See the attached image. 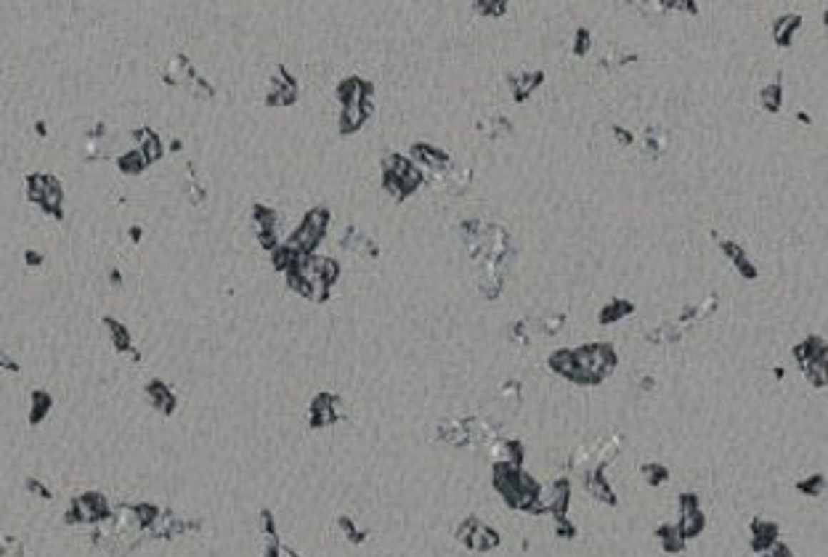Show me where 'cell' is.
<instances>
[{
	"label": "cell",
	"instance_id": "25",
	"mask_svg": "<svg viewBox=\"0 0 828 557\" xmlns=\"http://www.w3.org/2000/svg\"><path fill=\"white\" fill-rule=\"evenodd\" d=\"M141 141H144V157L157 159L159 157V141H157V136H151V133H144V136H141Z\"/></svg>",
	"mask_w": 828,
	"mask_h": 557
},
{
	"label": "cell",
	"instance_id": "11",
	"mask_svg": "<svg viewBox=\"0 0 828 557\" xmlns=\"http://www.w3.org/2000/svg\"><path fill=\"white\" fill-rule=\"evenodd\" d=\"M584 486H587V491L592 493L595 499L605 501V504H616V496L611 493L608 483L603 481V473H600V470H587V473H584Z\"/></svg>",
	"mask_w": 828,
	"mask_h": 557
},
{
	"label": "cell",
	"instance_id": "28",
	"mask_svg": "<svg viewBox=\"0 0 828 557\" xmlns=\"http://www.w3.org/2000/svg\"><path fill=\"white\" fill-rule=\"evenodd\" d=\"M340 528L345 531V533H348V538H351V541H361L364 538V533L359 528H356L354 523H351V520L348 518H340Z\"/></svg>",
	"mask_w": 828,
	"mask_h": 557
},
{
	"label": "cell",
	"instance_id": "8",
	"mask_svg": "<svg viewBox=\"0 0 828 557\" xmlns=\"http://www.w3.org/2000/svg\"><path fill=\"white\" fill-rule=\"evenodd\" d=\"M340 419V401L329 393H321L316 401H314V408H311V425L314 427H326Z\"/></svg>",
	"mask_w": 828,
	"mask_h": 557
},
{
	"label": "cell",
	"instance_id": "7",
	"mask_svg": "<svg viewBox=\"0 0 828 557\" xmlns=\"http://www.w3.org/2000/svg\"><path fill=\"white\" fill-rule=\"evenodd\" d=\"M29 196L35 199V202H40L46 210H54V213H59V202H61V189H59V184L54 181V178H46V176H35L32 181H29Z\"/></svg>",
	"mask_w": 828,
	"mask_h": 557
},
{
	"label": "cell",
	"instance_id": "6",
	"mask_svg": "<svg viewBox=\"0 0 828 557\" xmlns=\"http://www.w3.org/2000/svg\"><path fill=\"white\" fill-rule=\"evenodd\" d=\"M682 538H693L701 533L704 528V515H701V507H698L696 496H682L679 499V523H677Z\"/></svg>",
	"mask_w": 828,
	"mask_h": 557
},
{
	"label": "cell",
	"instance_id": "12",
	"mask_svg": "<svg viewBox=\"0 0 828 557\" xmlns=\"http://www.w3.org/2000/svg\"><path fill=\"white\" fill-rule=\"evenodd\" d=\"M340 244H343L345 250H351V252H359V255H369V258H377V247L372 244V239H366V236H364V234H359L356 229H348Z\"/></svg>",
	"mask_w": 828,
	"mask_h": 557
},
{
	"label": "cell",
	"instance_id": "29",
	"mask_svg": "<svg viewBox=\"0 0 828 557\" xmlns=\"http://www.w3.org/2000/svg\"><path fill=\"white\" fill-rule=\"evenodd\" d=\"M478 6V11H484V14H497V16H502L504 11H507V3H475Z\"/></svg>",
	"mask_w": 828,
	"mask_h": 557
},
{
	"label": "cell",
	"instance_id": "1",
	"mask_svg": "<svg viewBox=\"0 0 828 557\" xmlns=\"http://www.w3.org/2000/svg\"><path fill=\"white\" fill-rule=\"evenodd\" d=\"M616 366V353L611 345H584L574 351V374L571 380L582 382V385H592V382L603 380L605 374H611Z\"/></svg>",
	"mask_w": 828,
	"mask_h": 557
},
{
	"label": "cell",
	"instance_id": "18",
	"mask_svg": "<svg viewBox=\"0 0 828 557\" xmlns=\"http://www.w3.org/2000/svg\"><path fill=\"white\" fill-rule=\"evenodd\" d=\"M106 332H109V340H112V345L117 351H125V353L131 351V334H128V329L120 321L106 318Z\"/></svg>",
	"mask_w": 828,
	"mask_h": 557
},
{
	"label": "cell",
	"instance_id": "22",
	"mask_svg": "<svg viewBox=\"0 0 828 557\" xmlns=\"http://www.w3.org/2000/svg\"><path fill=\"white\" fill-rule=\"evenodd\" d=\"M632 313V306L629 303H624V300H619V303H608L605 306V311L600 313V321L603 324H611V321H619V318H624V316Z\"/></svg>",
	"mask_w": 828,
	"mask_h": 557
},
{
	"label": "cell",
	"instance_id": "26",
	"mask_svg": "<svg viewBox=\"0 0 828 557\" xmlns=\"http://www.w3.org/2000/svg\"><path fill=\"white\" fill-rule=\"evenodd\" d=\"M823 486H826L823 475H815V478H809V481L799 483V488H802V491H807L809 496H818V493H823Z\"/></svg>",
	"mask_w": 828,
	"mask_h": 557
},
{
	"label": "cell",
	"instance_id": "34",
	"mask_svg": "<svg viewBox=\"0 0 828 557\" xmlns=\"http://www.w3.org/2000/svg\"><path fill=\"white\" fill-rule=\"evenodd\" d=\"M0 369L16 371V369H19V366H16V361H14V358H11L9 353H3V351H0Z\"/></svg>",
	"mask_w": 828,
	"mask_h": 557
},
{
	"label": "cell",
	"instance_id": "3",
	"mask_svg": "<svg viewBox=\"0 0 828 557\" xmlns=\"http://www.w3.org/2000/svg\"><path fill=\"white\" fill-rule=\"evenodd\" d=\"M326 223H329V213L324 207L321 210H311L308 218L298 226V231L292 234V239L287 241L289 250H295L298 255H311L314 247H316L321 236L326 231Z\"/></svg>",
	"mask_w": 828,
	"mask_h": 557
},
{
	"label": "cell",
	"instance_id": "5",
	"mask_svg": "<svg viewBox=\"0 0 828 557\" xmlns=\"http://www.w3.org/2000/svg\"><path fill=\"white\" fill-rule=\"evenodd\" d=\"M457 538H459L467 549H475V552H489V549H494L497 544H499L497 531L484 526L478 518H467L465 523L459 526V531H457Z\"/></svg>",
	"mask_w": 828,
	"mask_h": 557
},
{
	"label": "cell",
	"instance_id": "14",
	"mask_svg": "<svg viewBox=\"0 0 828 557\" xmlns=\"http://www.w3.org/2000/svg\"><path fill=\"white\" fill-rule=\"evenodd\" d=\"M719 247H722V252H725V255H730V258H733L735 269L741 271V274H744L746 278H754V276H757V269H754V266H752V260H749V255H746V252L741 250V247H738L735 241H719Z\"/></svg>",
	"mask_w": 828,
	"mask_h": 557
},
{
	"label": "cell",
	"instance_id": "16",
	"mask_svg": "<svg viewBox=\"0 0 828 557\" xmlns=\"http://www.w3.org/2000/svg\"><path fill=\"white\" fill-rule=\"evenodd\" d=\"M411 151H414V154H417V159H422V162H425L430 170H436V173L447 170L449 154H444V151H438V149H433V146H425V144H417V146L411 149Z\"/></svg>",
	"mask_w": 828,
	"mask_h": 557
},
{
	"label": "cell",
	"instance_id": "21",
	"mask_svg": "<svg viewBox=\"0 0 828 557\" xmlns=\"http://www.w3.org/2000/svg\"><path fill=\"white\" fill-rule=\"evenodd\" d=\"M797 24H799V16H783L781 21L775 24V40H778V46H789Z\"/></svg>",
	"mask_w": 828,
	"mask_h": 557
},
{
	"label": "cell",
	"instance_id": "4",
	"mask_svg": "<svg viewBox=\"0 0 828 557\" xmlns=\"http://www.w3.org/2000/svg\"><path fill=\"white\" fill-rule=\"evenodd\" d=\"M106 518H109V504L101 493H80L66 515L69 523H101Z\"/></svg>",
	"mask_w": 828,
	"mask_h": 557
},
{
	"label": "cell",
	"instance_id": "35",
	"mask_svg": "<svg viewBox=\"0 0 828 557\" xmlns=\"http://www.w3.org/2000/svg\"><path fill=\"white\" fill-rule=\"evenodd\" d=\"M762 557H789V549L781 547V544H772L770 549H764Z\"/></svg>",
	"mask_w": 828,
	"mask_h": 557
},
{
	"label": "cell",
	"instance_id": "9",
	"mask_svg": "<svg viewBox=\"0 0 828 557\" xmlns=\"http://www.w3.org/2000/svg\"><path fill=\"white\" fill-rule=\"evenodd\" d=\"M146 396H149V403L154 408H159L162 414H170L173 408H176V398H173V393H170V388H165L162 382H149L146 385Z\"/></svg>",
	"mask_w": 828,
	"mask_h": 557
},
{
	"label": "cell",
	"instance_id": "10",
	"mask_svg": "<svg viewBox=\"0 0 828 557\" xmlns=\"http://www.w3.org/2000/svg\"><path fill=\"white\" fill-rule=\"evenodd\" d=\"M775 536H778V526L770 523V520H754V538L752 544L757 552H764L775 544Z\"/></svg>",
	"mask_w": 828,
	"mask_h": 557
},
{
	"label": "cell",
	"instance_id": "17",
	"mask_svg": "<svg viewBox=\"0 0 828 557\" xmlns=\"http://www.w3.org/2000/svg\"><path fill=\"white\" fill-rule=\"evenodd\" d=\"M656 536H659L661 547L667 549V552H679V549H682V541H685L682 533H679V528H677V523H672V526H661Z\"/></svg>",
	"mask_w": 828,
	"mask_h": 557
},
{
	"label": "cell",
	"instance_id": "2",
	"mask_svg": "<svg viewBox=\"0 0 828 557\" xmlns=\"http://www.w3.org/2000/svg\"><path fill=\"white\" fill-rule=\"evenodd\" d=\"M422 184V170L414 167V162L404 159L401 154H391L385 162V189L401 196H409L417 186Z\"/></svg>",
	"mask_w": 828,
	"mask_h": 557
},
{
	"label": "cell",
	"instance_id": "31",
	"mask_svg": "<svg viewBox=\"0 0 828 557\" xmlns=\"http://www.w3.org/2000/svg\"><path fill=\"white\" fill-rule=\"evenodd\" d=\"M27 488L32 493H35V496H43V499H51V491H48L46 486H43V483H38L35 481V478H29L27 481Z\"/></svg>",
	"mask_w": 828,
	"mask_h": 557
},
{
	"label": "cell",
	"instance_id": "24",
	"mask_svg": "<svg viewBox=\"0 0 828 557\" xmlns=\"http://www.w3.org/2000/svg\"><path fill=\"white\" fill-rule=\"evenodd\" d=\"M642 478L651 483V486H659V483L667 481V470L661 464H645L642 467Z\"/></svg>",
	"mask_w": 828,
	"mask_h": 557
},
{
	"label": "cell",
	"instance_id": "30",
	"mask_svg": "<svg viewBox=\"0 0 828 557\" xmlns=\"http://www.w3.org/2000/svg\"><path fill=\"white\" fill-rule=\"evenodd\" d=\"M587 48H589V32H587V29H579V32H577V46H574V51L582 56V54H587Z\"/></svg>",
	"mask_w": 828,
	"mask_h": 557
},
{
	"label": "cell",
	"instance_id": "15",
	"mask_svg": "<svg viewBox=\"0 0 828 557\" xmlns=\"http://www.w3.org/2000/svg\"><path fill=\"white\" fill-rule=\"evenodd\" d=\"M542 80H544V74H542V72L512 74L510 85H512V91H515V99H518V101H523V99H526V96H529V93L534 91V88H537Z\"/></svg>",
	"mask_w": 828,
	"mask_h": 557
},
{
	"label": "cell",
	"instance_id": "13",
	"mask_svg": "<svg viewBox=\"0 0 828 557\" xmlns=\"http://www.w3.org/2000/svg\"><path fill=\"white\" fill-rule=\"evenodd\" d=\"M542 512H552V515H566L568 510V483L560 481L552 486V496L547 501H539Z\"/></svg>",
	"mask_w": 828,
	"mask_h": 557
},
{
	"label": "cell",
	"instance_id": "33",
	"mask_svg": "<svg viewBox=\"0 0 828 557\" xmlns=\"http://www.w3.org/2000/svg\"><path fill=\"white\" fill-rule=\"evenodd\" d=\"M141 165H144V157H139V154H133V157L122 159V167H125V170H133V173H136V170H141Z\"/></svg>",
	"mask_w": 828,
	"mask_h": 557
},
{
	"label": "cell",
	"instance_id": "23",
	"mask_svg": "<svg viewBox=\"0 0 828 557\" xmlns=\"http://www.w3.org/2000/svg\"><path fill=\"white\" fill-rule=\"evenodd\" d=\"M781 99H783V91H781V85H778V83L767 85V88L762 91V96H759V101H762V106L767 111H778V109H781Z\"/></svg>",
	"mask_w": 828,
	"mask_h": 557
},
{
	"label": "cell",
	"instance_id": "32",
	"mask_svg": "<svg viewBox=\"0 0 828 557\" xmlns=\"http://www.w3.org/2000/svg\"><path fill=\"white\" fill-rule=\"evenodd\" d=\"M263 557H279V541H276V536L266 538V549H263Z\"/></svg>",
	"mask_w": 828,
	"mask_h": 557
},
{
	"label": "cell",
	"instance_id": "19",
	"mask_svg": "<svg viewBox=\"0 0 828 557\" xmlns=\"http://www.w3.org/2000/svg\"><path fill=\"white\" fill-rule=\"evenodd\" d=\"M549 366L558 371V374H563V377H568V380H571V374H574V351L552 353V358H549Z\"/></svg>",
	"mask_w": 828,
	"mask_h": 557
},
{
	"label": "cell",
	"instance_id": "20",
	"mask_svg": "<svg viewBox=\"0 0 828 557\" xmlns=\"http://www.w3.org/2000/svg\"><path fill=\"white\" fill-rule=\"evenodd\" d=\"M48 408H51V396L43 393V390H35V393H32V414H29V422L38 425L40 419L48 414Z\"/></svg>",
	"mask_w": 828,
	"mask_h": 557
},
{
	"label": "cell",
	"instance_id": "27",
	"mask_svg": "<svg viewBox=\"0 0 828 557\" xmlns=\"http://www.w3.org/2000/svg\"><path fill=\"white\" fill-rule=\"evenodd\" d=\"M555 528H558V536H563V538H571L574 533H577V528L568 523L566 515H555Z\"/></svg>",
	"mask_w": 828,
	"mask_h": 557
}]
</instances>
